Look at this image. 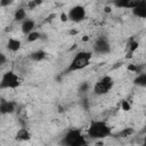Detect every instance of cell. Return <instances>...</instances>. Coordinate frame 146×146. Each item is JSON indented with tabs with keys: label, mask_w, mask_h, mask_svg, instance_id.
Wrapping results in <instances>:
<instances>
[{
	"label": "cell",
	"mask_w": 146,
	"mask_h": 146,
	"mask_svg": "<svg viewBox=\"0 0 146 146\" xmlns=\"http://www.w3.org/2000/svg\"><path fill=\"white\" fill-rule=\"evenodd\" d=\"M87 133H88V137L90 139H94V140L105 139L106 137L112 135V129L106 121L95 120L89 124Z\"/></svg>",
	"instance_id": "cell-1"
},
{
	"label": "cell",
	"mask_w": 146,
	"mask_h": 146,
	"mask_svg": "<svg viewBox=\"0 0 146 146\" xmlns=\"http://www.w3.org/2000/svg\"><path fill=\"white\" fill-rule=\"evenodd\" d=\"M92 58V52L88 51V50H81L79 52H76L74 55V57L72 58L71 63L68 64L67 68L65 70V73H72L75 71H80L83 70L86 67H88L90 65Z\"/></svg>",
	"instance_id": "cell-2"
},
{
	"label": "cell",
	"mask_w": 146,
	"mask_h": 146,
	"mask_svg": "<svg viewBox=\"0 0 146 146\" xmlns=\"http://www.w3.org/2000/svg\"><path fill=\"white\" fill-rule=\"evenodd\" d=\"M63 146H88L87 139L80 129L68 130L62 139Z\"/></svg>",
	"instance_id": "cell-3"
},
{
	"label": "cell",
	"mask_w": 146,
	"mask_h": 146,
	"mask_svg": "<svg viewBox=\"0 0 146 146\" xmlns=\"http://www.w3.org/2000/svg\"><path fill=\"white\" fill-rule=\"evenodd\" d=\"M22 84V78L15 71H7L1 75L0 89H17Z\"/></svg>",
	"instance_id": "cell-4"
},
{
	"label": "cell",
	"mask_w": 146,
	"mask_h": 146,
	"mask_svg": "<svg viewBox=\"0 0 146 146\" xmlns=\"http://www.w3.org/2000/svg\"><path fill=\"white\" fill-rule=\"evenodd\" d=\"M114 87V80L111 75H103L102 78H99L97 80V82L95 83L92 91L96 96H104L106 94H108Z\"/></svg>",
	"instance_id": "cell-5"
},
{
	"label": "cell",
	"mask_w": 146,
	"mask_h": 146,
	"mask_svg": "<svg viewBox=\"0 0 146 146\" xmlns=\"http://www.w3.org/2000/svg\"><path fill=\"white\" fill-rule=\"evenodd\" d=\"M87 16V10L83 6H80V5H76V6H73L68 13H67V18L68 21H72L74 23H80L82 22Z\"/></svg>",
	"instance_id": "cell-6"
},
{
	"label": "cell",
	"mask_w": 146,
	"mask_h": 146,
	"mask_svg": "<svg viewBox=\"0 0 146 146\" xmlns=\"http://www.w3.org/2000/svg\"><path fill=\"white\" fill-rule=\"evenodd\" d=\"M94 51L97 52V54H102V55H105V54H108L111 51V46H110V42L104 36H99L95 43H94Z\"/></svg>",
	"instance_id": "cell-7"
},
{
	"label": "cell",
	"mask_w": 146,
	"mask_h": 146,
	"mask_svg": "<svg viewBox=\"0 0 146 146\" xmlns=\"http://www.w3.org/2000/svg\"><path fill=\"white\" fill-rule=\"evenodd\" d=\"M15 104L10 100L1 99L0 100V114L6 115V114H13L15 112Z\"/></svg>",
	"instance_id": "cell-8"
},
{
	"label": "cell",
	"mask_w": 146,
	"mask_h": 146,
	"mask_svg": "<svg viewBox=\"0 0 146 146\" xmlns=\"http://www.w3.org/2000/svg\"><path fill=\"white\" fill-rule=\"evenodd\" d=\"M133 16L139 17V18H145L146 17V1L145 0H139L137 6L131 9Z\"/></svg>",
	"instance_id": "cell-9"
},
{
	"label": "cell",
	"mask_w": 146,
	"mask_h": 146,
	"mask_svg": "<svg viewBox=\"0 0 146 146\" xmlns=\"http://www.w3.org/2000/svg\"><path fill=\"white\" fill-rule=\"evenodd\" d=\"M34 27H35V22L31 18H26L25 21L22 22V25H21V30H22V33L27 35L30 34L32 31H34Z\"/></svg>",
	"instance_id": "cell-10"
},
{
	"label": "cell",
	"mask_w": 146,
	"mask_h": 146,
	"mask_svg": "<svg viewBox=\"0 0 146 146\" xmlns=\"http://www.w3.org/2000/svg\"><path fill=\"white\" fill-rule=\"evenodd\" d=\"M31 132H30V130L29 129H26V128H21V129H18L17 130V132H16V135H15V138H16V140H18V141H29L30 139H31Z\"/></svg>",
	"instance_id": "cell-11"
},
{
	"label": "cell",
	"mask_w": 146,
	"mask_h": 146,
	"mask_svg": "<svg viewBox=\"0 0 146 146\" xmlns=\"http://www.w3.org/2000/svg\"><path fill=\"white\" fill-rule=\"evenodd\" d=\"M22 47V42L19 39L16 38H9L7 41V49L11 52H17Z\"/></svg>",
	"instance_id": "cell-12"
},
{
	"label": "cell",
	"mask_w": 146,
	"mask_h": 146,
	"mask_svg": "<svg viewBox=\"0 0 146 146\" xmlns=\"http://www.w3.org/2000/svg\"><path fill=\"white\" fill-rule=\"evenodd\" d=\"M139 0H122V1H115V7L123 8V9H133Z\"/></svg>",
	"instance_id": "cell-13"
},
{
	"label": "cell",
	"mask_w": 146,
	"mask_h": 146,
	"mask_svg": "<svg viewBox=\"0 0 146 146\" xmlns=\"http://www.w3.org/2000/svg\"><path fill=\"white\" fill-rule=\"evenodd\" d=\"M29 57L33 62H41L47 57V52L42 49H38V50H34L33 52H31Z\"/></svg>",
	"instance_id": "cell-14"
},
{
	"label": "cell",
	"mask_w": 146,
	"mask_h": 146,
	"mask_svg": "<svg viewBox=\"0 0 146 146\" xmlns=\"http://www.w3.org/2000/svg\"><path fill=\"white\" fill-rule=\"evenodd\" d=\"M26 8L24 7H19L14 11V19L16 22H23L26 19Z\"/></svg>",
	"instance_id": "cell-15"
},
{
	"label": "cell",
	"mask_w": 146,
	"mask_h": 146,
	"mask_svg": "<svg viewBox=\"0 0 146 146\" xmlns=\"http://www.w3.org/2000/svg\"><path fill=\"white\" fill-rule=\"evenodd\" d=\"M133 83L138 87H146V73H140L137 74V76L133 80Z\"/></svg>",
	"instance_id": "cell-16"
},
{
	"label": "cell",
	"mask_w": 146,
	"mask_h": 146,
	"mask_svg": "<svg viewBox=\"0 0 146 146\" xmlns=\"http://www.w3.org/2000/svg\"><path fill=\"white\" fill-rule=\"evenodd\" d=\"M40 39H41V33L39 31H32L30 34L26 35V41L30 42V43L35 42V41H38Z\"/></svg>",
	"instance_id": "cell-17"
},
{
	"label": "cell",
	"mask_w": 146,
	"mask_h": 146,
	"mask_svg": "<svg viewBox=\"0 0 146 146\" xmlns=\"http://www.w3.org/2000/svg\"><path fill=\"white\" fill-rule=\"evenodd\" d=\"M138 42L136 41V40H133V39H131L130 41H129V43H128V55H129V57H131L132 56V54L138 49Z\"/></svg>",
	"instance_id": "cell-18"
},
{
	"label": "cell",
	"mask_w": 146,
	"mask_h": 146,
	"mask_svg": "<svg viewBox=\"0 0 146 146\" xmlns=\"http://www.w3.org/2000/svg\"><path fill=\"white\" fill-rule=\"evenodd\" d=\"M40 5H42V1H40V0H34V1H29V2H26V7L29 8V9H35L38 6H40Z\"/></svg>",
	"instance_id": "cell-19"
},
{
	"label": "cell",
	"mask_w": 146,
	"mask_h": 146,
	"mask_svg": "<svg viewBox=\"0 0 146 146\" xmlns=\"http://www.w3.org/2000/svg\"><path fill=\"white\" fill-rule=\"evenodd\" d=\"M132 132H133V130H132V129L127 128V129H124V130H122V131L120 132V136H121L122 138H125V137H128L129 135H131Z\"/></svg>",
	"instance_id": "cell-20"
},
{
	"label": "cell",
	"mask_w": 146,
	"mask_h": 146,
	"mask_svg": "<svg viewBox=\"0 0 146 146\" xmlns=\"http://www.w3.org/2000/svg\"><path fill=\"white\" fill-rule=\"evenodd\" d=\"M7 60H8L7 56H6L3 52H0V66H1V65H5V64L7 63Z\"/></svg>",
	"instance_id": "cell-21"
},
{
	"label": "cell",
	"mask_w": 146,
	"mask_h": 146,
	"mask_svg": "<svg viewBox=\"0 0 146 146\" xmlns=\"http://www.w3.org/2000/svg\"><path fill=\"white\" fill-rule=\"evenodd\" d=\"M122 110L123 111H129L130 110V104L128 103V100H123L122 102Z\"/></svg>",
	"instance_id": "cell-22"
},
{
	"label": "cell",
	"mask_w": 146,
	"mask_h": 146,
	"mask_svg": "<svg viewBox=\"0 0 146 146\" xmlns=\"http://www.w3.org/2000/svg\"><path fill=\"white\" fill-rule=\"evenodd\" d=\"M59 17H60V21H62V22H67V21H68V18H67V14H66V13H62Z\"/></svg>",
	"instance_id": "cell-23"
},
{
	"label": "cell",
	"mask_w": 146,
	"mask_h": 146,
	"mask_svg": "<svg viewBox=\"0 0 146 146\" xmlns=\"http://www.w3.org/2000/svg\"><path fill=\"white\" fill-rule=\"evenodd\" d=\"M10 3H11V1H1L0 6H9Z\"/></svg>",
	"instance_id": "cell-24"
},
{
	"label": "cell",
	"mask_w": 146,
	"mask_h": 146,
	"mask_svg": "<svg viewBox=\"0 0 146 146\" xmlns=\"http://www.w3.org/2000/svg\"><path fill=\"white\" fill-rule=\"evenodd\" d=\"M0 146H1V145H0Z\"/></svg>",
	"instance_id": "cell-25"
}]
</instances>
